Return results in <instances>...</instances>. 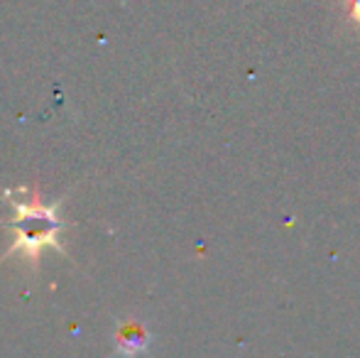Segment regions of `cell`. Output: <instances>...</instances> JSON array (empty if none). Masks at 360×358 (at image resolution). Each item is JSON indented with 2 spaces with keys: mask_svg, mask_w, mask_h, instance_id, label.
<instances>
[{
  "mask_svg": "<svg viewBox=\"0 0 360 358\" xmlns=\"http://www.w3.org/2000/svg\"><path fill=\"white\" fill-rule=\"evenodd\" d=\"M150 346V334H147L145 324L138 319H125L115 329V354L123 358H135L145 354Z\"/></svg>",
  "mask_w": 360,
  "mask_h": 358,
  "instance_id": "2",
  "label": "cell"
},
{
  "mask_svg": "<svg viewBox=\"0 0 360 358\" xmlns=\"http://www.w3.org/2000/svg\"><path fill=\"white\" fill-rule=\"evenodd\" d=\"M15 204V216L13 231H15V243L10 248V253H20L22 250L30 258H37L39 250H44L47 245L59 248L57 234L64 229V224L57 219V206H44L39 199H15L10 194Z\"/></svg>",
  "mask_w": 360,
  "mask_h": 358,
  "instance_id": "1",
  "label": "cell"
},
{
  "mask_svg": "<svg viewBox=\"0 0 360 358\" xmlns=\"http://www.w3.org/2000/svg\"><path fill=\"white\" fill-rule=\"evenodd\" d=\"M353 15L360 20V0H353Z\"/></svg>",
  "mask_w": 360,
  "mask_h": 358,
  "instance_id": "3",
  "label": "cell"
}]
</instances>
